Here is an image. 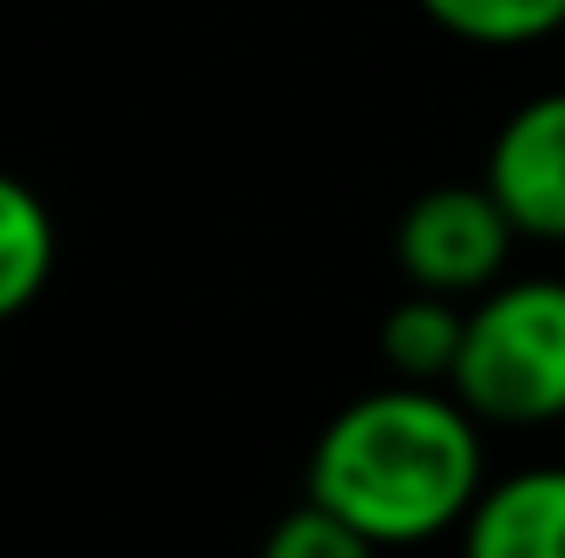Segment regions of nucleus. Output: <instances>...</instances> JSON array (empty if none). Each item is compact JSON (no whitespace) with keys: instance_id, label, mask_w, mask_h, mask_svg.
<instances>
[{"instance_id":"f257e3e1","label":"nucleus","mask_w":565,"mask_h":558,"mask_svg":"<svg viewBox=\"0 0 565 558\" xmlns=\"http://www.w3.org/2000/svg\"><path fill=\"white\" fill-rule=\"evenodd\" d=\"M473 408L440 401L427 382H402L349 401L309 453V500L342 513L369 546H415L467 526L480 486Z\"/></svg>"},{"instance_id":"f03ea898","label":"nucleus","mask_w":565,"mask_h":558,"mask_svg":"<svg viewBox=\"0 0 565 558\" xmlns=\"http://www.w3.org/2000/svg\"><path fill=\"white\" fill-rule=\"evenodd\" d=\"M454 395L500 427L565 415V282H507L467 309Z\"/></svg>"},{"instance_id":"7ed1b4c3","label":"nucleus","mask_w":565,"mask_h":558,"mask_svg":"<svg viewBox=\"0 0 565 558\" xmlns=\"http://www.w3.org/2000/svg\"><path fill=\"white\" fill-rule=\"evenodd\" d=\"M513 217L493 197V184H440L422 191L402 211L395 230V257L415 289H440V296H473L507 270L513 250Z\"/></svg>"},{"instance_id":"20e7f679","label":"nucleus","mask_w":565,"mask_h":558,"mask_svg":"<svg viewBox=\"0 0 565 558\" xmlns=\"http://www.w3.org/2000/svg\"><path fill=\"white\" fill-rule=\"evenodd\" d=\"M487 184L520 237L565 244V93L526 99L487 151Z\"/></svg>"},{"instance_id":"39448f33","label":"nucleus","mask_w":565,"mask_h":558,"mask_svg":"<svg viewBox=\"0 0 565 558\" xmlns=\"http://www.w3.org/2000/svg\"><path fill=\"white\" fill-rule=\"evenodd\" d=\"M460 539L473 558H565V466H533L487 486Z\"/></svg>"},{"instance_id":"423d86ee","label":"nucleus","mask_w":565,"mask_h":558,"mask_svg":"<svg viewBox=\"0 0 565 558\" xmlns=\"http://www.w3.org/2000/svg\"><path fill=\"white\" fill-rule=\"evenodd\" d=\"M460 342H467V315L440 289H422V296H408L382 315V355L408 382H454Z\"/></svg>"},{"instance_id":"0eeeda50","label":"nucleus","mask_w":565,"mask_h":558,"mask_svg":"<svg viewBox=\"0 0 565 558\" xmlns=\"http://www.w3.org/2000/svg\"><path fill=\"white\" fill-rule=\"evenodd\" d=\"M53 277V217L33 184L0 171V322L20 315Z\"/></svg>"},{"instance_id":"6e6552de","label":"nucleus","mask_w":565,"mask_h":558,"mask_svg":"<svg viewBox=\"0 0 565 558\" xmlns=\"http://www.w3.org/2000/svg\"><path fill=\"white\" fill-rule=\"evenodd\" d=\"M422 13L473 46H533L565 26V0H422Z\"/></svg>"},{"instance_id":"1a4fd4ad","label":"nucleus","mask_w":565,"mask_h":558,"mask_svg":"<svg viewBox=\"0 0 565 558\" xmlns=\"http://www.w3.org/2000/svg\"><path fill=\"white\" fill-rule=\"evenodd\" d=\"M264 552H270V558H362V552H369V539H362L342 513H329V506L302 500L277 533H270V546H264Z\"/></svg>"}]
</instances>
